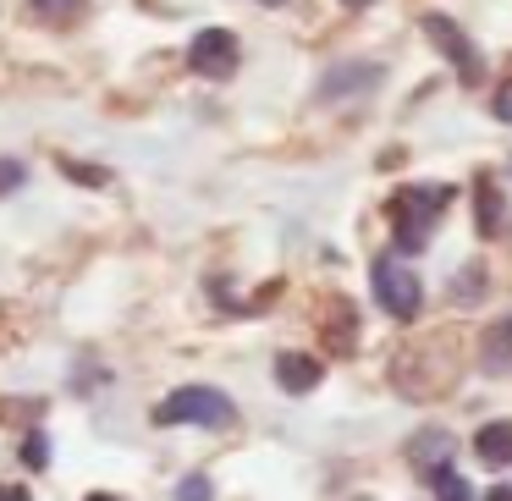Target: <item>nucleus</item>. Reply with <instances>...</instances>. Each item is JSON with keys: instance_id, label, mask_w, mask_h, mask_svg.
<instances>
[{"instance_id": "nucleus-17", "label": "nucleus", "mask_w": 512, "mask_h": 501, "mask_svg": "<svg viewBox=\"0 0 512 501\" xmlns=\"http://www.w3.org/2000/svg\"><path fill=\"white\" fill-rule=\"evenodd\" d=\"M61 171H67V177H78V182H89V188H100V182H105V171H94V166H72V160H61Z\"/></svg>"}, {"instance_id": "nucleus-23", "label": "nucleus", "mask_w": 512, "mask_h": 501, "mask_svg": "<svg viewBox=\"0 0 512 501\" xmlns=\"http://www.w3.org/2000/svg\"><path fill=\"white\" fill-rule=\"evenodd\" d=\"M259 6H287V0H259Z\"/></svg>"}, {"instance_id": "nucleus-19", "label": "nucleus", "mask_w": 512, "mask_h": 501, "mask_svg": "<svg viewBox=\"0 0 512 501\" xmlns=\"http://www.w3.org/2000/svg\"><path fill=\"white\" fill-rule=\"evenodd\" d=\"M0 501H28V485H0Z\"/></svg>"}, {"instance_id": "nucleus-4", "label": "nucleus", "mask_w": 512, "mask_h": 501, "mask_svg": "<svg viewBox=\"0 0 512 501\" xmlns=\"http://www.w3.org/2000/svg\"><path fill=\"white\" fill-rule=\"evenodd\" d=\"M424 39H430V45L441 50L446 61H452V67H457V78H463V83H485V61H479V50L468 45V34L452 23V17L424 12Z\"/></svg>"}, {"instance_id": "nucleus-12", "label": "nucleus", "mask_w": 512, "mask_h": 501, "mask_svg": "<svg viewBox=\"0 0 512 501\" xmlns=\"http://www.w3.org/2000/svg\"><path fill=\"white\" fill-rule=\"evenodd\" d=\"M430 485H435V501H474L468 479H463V474H452V468H435Z\"/></svg>"}, {"instance_id": "nucleus-21", "label": "nucleus", "mask_w": 512, "mask_h": 501, "mask_svg": "<svg viewBox=\"0 0 512 501\" xmlns=\"http://www.w3.org/2000/svg\"><path fill=\"white\" fill-rule=\"evenodd\" d=\"M89 501H116V496H105V490H94V496Z\"/></svg>"}, {"instance_id": "nucleus-7", "label": "nucleus", "mask_w": 512, "mask_h": 501, "mask_svg": "<svg viewBox=\"0 0 512 501\" xmlns=\"http://www.w3.org/2000/svg\"><path fill=\"white\" fill-rule=\"evenodd\" d=\"M320 380H325L320 358H309V353H281V358H276V386H281V391H292V397L314 391Z\"/></svg>"}, {"instance_id": "nucleus-20", "label": "nucleus", "mask_w": 512, "mask_h": 501, "mask_svg": "<svg viewBox=\"0 0 512 501\" xmlns=\"http://www.w3.org/2000/svg\"><path fill=\"white\" fill-rule=\"evenodd\" d=\"M485 501H512V485H496V490H490Z\"/></svg>"}, {"instance_id": "nucleus-3", "label": "nucleus", "mask_w": 512, "mask_h": 501, "mask_svg": "<svg viewBox=\"0 0 512 501\" xmlns=\"http://www.w3.org/2000/svg\"><path fill=\"white\" fill-rule=\"evenodd\" d=\"M369 287H375V303L391 314V320H413L424 303V287L419 276H413L402 259H375V270H369Z\"/></svg>"}, {"instance_id": "nucleus-9", "label": "nucleus", "mask_w": 512, "mask_h": 501, "mask_svg": "<svg viewBox=\"0 0 512 501\" xmlns=\"http://www.w3.org/2000/svg\"><path fill=\"white\" fill-rule=\"evenodd\" d=\"M452 435L446 430H424L419 441H413V463L424 468V474H435V468H446V457H452Z\"/></svg>"}, {"instance_id": "nucleus-11", "label": "nucleus", "mask_w": 512, "mask_h": 501, "mask_svg": "<svg viewBox=\"0 0 512 501\" xmlns=\"http://www.w3.org/2000/svg\"><path fill=\"white\" fill-rule=\"evenodd\" d=\"M507 358H512V320H501L496 331L485 336V369H490V375H501Z\"/></svg>"}, {"instance_id": "nucleus-2", "label": "nucleus", "mask_w": 512, "mask_h": 501, "mask_svg": "<svg viewBox=\"0 0 512 501\" xmlns=\"http://www.w3.org/2000/svg\"><path fill=\"white\" fill-rule=\"evenodd\" d=\"M232 419H237L232 397L215 391V386H182L155 408V424H204V430H221V424H232Z\"/></svg>"}, {"instance_id": "nucleus-15", "label": "nucleus", "mask_w": 512, "mask_h": 501, "mask_svg": "<svg viewBox=\"0 0 512 501\" xmlns=\"http://www.w3.org/2000/svg\"><path fill=\"white\" fill-rule=\"evenodd\" d=\"M210 496H215V490H210V479H204V474H188L177 485V501H210Z\"/></svg>"}, {"instance_id": "nucleus-1", "label": "nucleus", "mask_w": 512, "mask_h": 501, "mask_svg": "<svg viewBox=\"0 0 512 501\" xmlns=\"http://www.w3.org/2000/svg\"><path fill=\"white\" fill-rule=\"evenodd\" d=\"M452 204V188H402L391 193V237H397V254H419L424 243H430L435 221H441V210Z\"/></svg>"}, {"instance_id": "nucleus-6", "label": "nucleus", "mask_w": 512, "mask_h": 501, "mask_svg": "<svg viewBox=\"0 0 512 501\" xmlns=\"http://www.w3.org/2000/svg\"><path fill=\"white\" fill-rule=\"evenodd\" d=\"M380 83V67L375 61H342V67H331L320 78V100L331 105V100H353V94H364V89H375Z\"/></svg>"}, {"instance_id": "nucleus-13", "label": "nucleus", "mask_w": 512, "mask_h": 501, "mask_svg": "<svg viewBox=\"0 0 512 501\" xmlns=\"http://www.w3.org/2000/svg\"><path fill=\"white\" fill-rule=\"evenodd\" d=\"M23 463H28V468H45V463H50V446H45V435H39V430L23 435Z\"/></svg>"}, {"instance_id": "nucleus-22", "label": "nucleus", "mask_w": 512, "mask_h": 501, "mask_svg": "<svg viewBox=\"0 0 512 501\" xmlns=\"http://www.w3.org/2000/svg\"><path fill=\"white\" fill-rule=\"evenodd\" d=\"M342 6H353V12H358V6H369V0H342Z\"/></svg>"}, {"instance_id": "nucleus-16", "label": "nucleus", "mask_w": 512, "mask_h": 501, "mask_svg": "<svg viewBox=\"0 0 512 501\" xmlns=\"http://www.w3.org/2000/svg\"><path fill=\"white\" fill-rule=\"evenodd\" d=\"M452 292H457V298H479V292H485V276H479V270H463Z\"/></svg>"}, {"instance_id": "nucleus-18", "label": "nucleus", "mask_w": 512, "mask_h": 501, "mask_svg": "<svg viewBox=\"0 0 512 501\" xmlns=\"http://www.w3.org/2000/svg\"><path fill=\"white\" fill-rule=\"evenodd\" d=\"M17 182H23V166L17 160H0V193H12Z\"/></svg>"}, {"instance_id": "nucleus-5", "label": "nucleus", "mask_w": 512, "mask_h": 501, "mask_svg": "<svg viewBox=\"0 0 512 501\" xmlns=\"http://www.w3.org/2000/svg\"><path fill=\"white\" fill-rule=\"evenodd\" d=\"M237 61H243V45H237V34H226V28H204L188 45V67L199 72V78H232Z\"/></svg>"}, {"instance_id": "nucleus-8", "label": "nucleus", "mask_w": 512, "mask_h": 501, "mask_svg": "<svg viewBox=\"0 0 512 501\" xmlns=\"http://www.w3.org/2000/svg\"><path fill=\"white\" fill-rule=\"evenodd\" d=\"M474 457H479V463H490V468H507L512 463V424L507 419L485 424V430L474 435Z\"/></svg>"}, {"instance_id": "nucleus-10", "label": "nucleus", "mask_w": 512, "mask_h": 501, "mask_svg": "<svg viewBox=\"0 0 512 501\" xmlns=\"http://www.w3.org/2000/svg\"><path fill=\"white\" fill-rule=\"evenodd\" d=\"M474 199H479V237H496L501 232V193H496V182L479 177Z\"/></svg>"}, {"instance_id": "nucleus-14", "label": "nucleus", "mask_w": 512, "mask_h": 501, "mask_svg": "<svg viewBox=\"0 0 512 501\" xmlns=\"http://www.w3.org/2000/svg\"><path fill=\"white\" fill-rule=\"evenodd\" d=\"M78 6H83V0H34V12H39V17H50V23H67V17L78 12Z\"/></svg>"}]
</instances>
